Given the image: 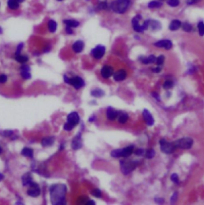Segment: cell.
<instances>
[{"label":"cell","instance_id":"cell-1","mask_svg":"<svg viewBox=\"0 0 204 205\" xmlns=\"http://www.w3.org/2000/svg\"><path fill=\"white\" fill-rule=\"evenodd\" d=\"M66 188L64 184H54L50 188L51 202L54 205H63L66 204Z\"/></svg>","mask_w":204,"mask_h":205},{"label":"cell","instance_id":"cell-2","mask_svg":"<svg viewBox=\"0 0 204 205\" xmlns=\"http://www.w3.org/2000/svg\"><path fill=\"white\" fill-rule=\"evenodd\" d=\"M131 5V0H114L110 4V8L115 13L123 14Z\"/></svg>","mask_w":204,"mask_h":205},{"label":"cell","instance_id":"cell-3","mask_svg":"<svg viewBox=\"0 0 204 205\" xmlns=\"http://www.w3.org/2000/svg\"><path fill=\"white\" fill-rule=\"evenodd\" d=\"M63 79L67 84L72 85L76 90L82 88L85 85L84 80L79 76H74L70 78V77L66 76V75H63Z\"/></svg>","mask_w":204,"mask_h":205},{"label":"cell","instance_id":"cell-4","mask_svg":"<svg viewBox=\"0 0 204 205\" xmlns=\"http://www.w3.org/2000/svg\"><path fill=\"white\" fill-rule=\"evenodd\" d=\"M138 163L135 161L121 160L120 161V169L124 175H128L135 169Z\"/></svg>","mask_w":204,"mask_h":205},{"label":"cell","instance_id":"cell-5","mask_svg":"<svg viewBox=\"0 0 204 205\" xmlns=\"http://www.w3.org/2000/svg\"><path fill=\"white\" fill-rule=\"evenodd\" d=\"M194 141L191 138H182L179 140H177L174 142V144L175 145L176 148L181 149H190L193 145Z\"/></svg>","mask_w":204,"mask_h":205},{"label":"cell","instance_id":"cell-6","mask_svg":"<svg viewBox=\"0 0 204 205\" xmlns=\"http://www.w3.org/2000/svg\"><path fill=\"white\" fill-rule=\"evenodd\" d=\"M159 144H160L161 151L165 154H171L176 149L175 145L174 144V143H169L164 139L159 140Z\"/></svg>","mask_w":204,"mask_h":205},{"label":"cell","instance_id":"cell-7","mask_svg":"<svg viewBox=\"0 0 204 205\" xmlns=\"http://www.w3.org/2000/svg\"><path fill=\"white\" fill-rule=\"evenodd\" d=\"M106 52V48L102 45H98L91 50V55L96 59H100Z\"/></svg>","mask_w":204,"mask_h":205},{"label":"cell","instance_id":"cell-8","mask_svg":"<svg viewBox=\"0 0 204 205\" xmlns=\"http://www.w3.org/2000/svg\"><path fill=\"white\" fill-rule=\"evenodd\" d=\"M29 188L27 190V195L31 197H38L41 193L40 188H39V185L32 182L31 184L28 186Z\"/></svg>","mask_w":204,"mask_h":205},{"label":"cell","instance_id":"cell-9","mask_svg":"<svg viewBox=\"0 0 204 205\" xmlns=\"http://www.w3.org/2000/svg\"><path fill=\"white\" fill-rule=\"evenodd\" d=\"M143 120L145 121V123L147 124V126H152V125L155 124L154 118L152 116L151 112H150L147 109H144V110H143Z\"/></svg>","mask_w":204,"mask_h":205},{"label":"cell","instance_id":"cell-10","mask_svg":"<svg viewBox=\"0 0 204 205\" xmlns=\"http://www.w3.org/2000/svg\"><path fill=\"white\" fill-rule=\"evenodd\" d=\"M67 122L70 123L71 124H73L74 127L77 124H78L79 120H80V117L78 116V113L76 112H73L70 113L69 115L67 116Z\"/></svg>","mask_w":204,"mask_h":205},{"label":"cell","instance_id":"cell-11","mask_svg":"<svg viewBox=\"0 0 204 205\" xmlns=\"http://www.w3.org/2000/svg\"><path fill=\"white\" fill-rule=\"evenodd\" d=\"M156 47H160V48H164L166 50H170L172 47V43L171 40L168 39H163V40H159L155 43L154 44Z\"/></svg>","mask_w":204,"mask_h":205},{"label":"cell","instance_id":"cell-12","mask_svg":"<svg viewBox=\"0 0 204 205\" xmlns=\"http://www.w3.org/2000/svg\"><path fill=\"white\" fill-rule=\"evenodd\" d=\"M114 73V70L110 66H104L101 69V75L103 79H109Z\"/></svg>","mask_w":204,"mask_h":205},{"label":"cell","instance_id":"cell-13","mask_svg":"<svg viewBox=\"0 0 204 205\" xmlns=\"http://www.w3.org/2000/svg\"><path fill=\"white\" fill-rule=\"evenodd\" d=\"M141 17L139 15H137L133 19H132V26H133V28L135 30V31L137 32H143L145 30L143 28V25L139 24V20H140Z\"/></svg>","mask_w":204,"mask_h":205},{"label":"cell","instance_id":"cell-14","mask_svg":"<svg viewBox=\"0 0 204 205\" xmlns=\"http://www.w3.org/2000/svg\"><path fill=\"white\" fill-rule=\"evenodd\" d=\"M30 71H31V68H30V67L27 66V64H23V66H21L20 74L21 76L23 77V79H31V75Z\"/></svg>","mask_w":204,"mask_h":205},{"label":"cell","instance_id":"cell-15","mask_svg":"<svg viewBox=\"0 0 204 205\" xmlns=\"http://www.w3.org/2000/svg\"><path fill=\"white\" fill-rule=\"evenodd\" d=\"M127 71L124 70V69H121V70H118L116 72L113 74V77H114V79L115 81H122L124 80L126 78H127Z\"/></svg>","mask_w":204,"mask_h":205},{"label":"cell","instance_id":"cell-16","mask_svg":"<svg viewBox=\"0 0 204 205\" xmlns=\"http://www.w3.org/2000/svg\"><path fill=\"white\" fill-rule=\"evenodd\" d=\"M71 146H72V148L74 150H78V149L81 148L82 146V142L81 136L80 135H78V136L74 138V140H72Z\"/></svg>","mask_w":204,"mask_h":205},{"label":"cell","instance_id":"cell-17","mask_svg":"<svg viewBox=\"0 0 204 205\" xmlns=\"http://www.w3.org/2000/svg\"><path fill=\"white\" fill-rule=\"evenodd\" d=\"M118 112L117 111H115L112 108H108L106 110V118L109 120H114L118 117Z\"/></svg>","mask_w":204,"mask_h":205},{"label":"cell","instance_id":"cell-18","mask_svg":"<svg viewBox=\"0 0 204 205\" xmlns=\"http://www.w3.org/2000/svg\"><path fill=\"white\" fill-rule=\"evenodd\" d=\"M84 47V43L81 40H78L76 42H74L72 45V50L74 51V52L75 53H80L83 50Z\"/></svg>","mask_w":204,"mask_h":205},{"label":"cell","instance_id":"cell-19","mask_svg":"<svg viewBox=\"0 0 204 205\" xmlns=\"http://www.w3.org/2000/svg\"><path fill=\"white\" fill-rule=\"evenodd\" d=\"M134 151H135V147L133 145L127 146L122 149V157L127 158V157L131 156V154L134 152Z\"/></svg>","mask_w":204,"mask_h":205},{"label":"cell","instance_id":"cell-20","mask_svg":"<svg viewBox=\"0 0 204 205\" xmlns=\"http://www.w3.org/2000/svg\"><path fill=\"white\" fill-rule=\"evenodd\" d=\"M22 182H23V184L24 187H28L29 185L31 184V183L33 182V180H32V177L31 176V174L30 173H26L24 174L23 177H22Z\"/></svg>","mask_w":204,"mask_h":205},{"label":"cell","instance_id":"cell-21","mask_svg":"<svg viewBox=\"0 0 204 205\" xmlns=\"http://www.w3.org/2000/svg\"><path fill=\"white\" fill-rule=\"evenodd\" d=\"M54 143V137H46L44 139H43L42 140V146L43 147H50L51 145H53V144Z\"/></svg>","mask_w":204,"mask_h":205},{"label":"cell","instance_id":"cell-22","mask_svg":"<svg viewBox=\"0 0 204 205\" xmlns=\"http://www.w3.org/2000/svg\"><path fill=\"white\" fill-rule=\"evenodd\" d=\"M182 26V23L178 19H175V20L171 21V23L169 25V29L171 31H177L178 29L180 28V27Z\"/></svg>","mask_w":204,"mask_h":205},{"label":"cell","instance_id":"cell-23","mask_svg":"<svg viewBox=\"0 0 204 205\" xmlns=\"http://www.w3.org/2000/svg\"><path fill=\"white\" fill-rule=\"evenodd\" d=\"M117 118H118V121L119 124H124L127 123V120H128V115L125 112H118Z\"/></svg>","mask_w":204,"mask_h":205},{"label":"cell","instance_id":"cell-24","mask_svg":"<svg viewBox=\"0 0 204 205\" xmlns=\"http://www.w3.org/2000/svg\"><path fill=\"white\" fill-rule=\"evenodd\" d=\"M22 156L25 157H28V158H33L34 156V151L33 149L30 148H24L21 152Z\"/></svg>","mask_w":204,"mask_h":205},{"label":"cell","instance_id":"cell-25","mask_svg":"<svg viewBox=\"0 0 204 205\" xmlns=\"http://www.w3.org/2000/svg\"><path fill=\"white\" fill-rule=\"evenodd\" d=\"M142 63H144V64H149V63H155V61H156V57L155 55H151L150 56L148 57H146V58H143L142 59Z\"/></svg>","mask_w":204,"mask_h":205},{"label":"cell","instance_id":"cell-26","mask_svg":"<svg viewBox=\"0 0 204 205\" xmlns=\"http://www.w3.org/2000/svg\"><path fill=\"white\" fill-rule=\"evenodd\" d=\"M63 23H65L66 26H68V27H78V25H79V23L76 20H74V19H65V20H63Z\"/></svg>","mask_w":204,"mask_h":205},{"label":"cell","instance_id":"cell-27","mask_svg":"<svg viewBox=\"0 0 204 205\" xmlns=\"http://www.w3.org/2000/svg\"><path fill=\"white\" fill-rule=\"evenodd\" d=\"M7 5L9 8L11 10H16L19 7V3L17 0H8Z\"/></svg>","mask_w":204,"mask_h":205},{"label":"cell","instance_id":"cell-28","mask_svg":"<svg viewBox=\"0 0 204 205\" xmlns=\"http://www.w3.org/2000/svg\"><path fill=\"white\" fill-rule=\"evenodd\" d=\"M15 60L18 63H26L29 59L28 57L27 56V55H21V54L18 55H15Z\"/></svg>","mask_w":204,"mask_h":205},{"label":"cell","instance_id":"cell-29","mask_svg":"<svg viewBox=\"0 0 204 205\" xmlns=\"http://www.w3.org/2000/svg\"><path fill=\"white\" fill-rule=\"evenodd\" d=\"M48 29H49L50 32H55V31H56V29H57V23H56V22L54 20H50L49 22H48Z\"/></svg>","mask_w":204,"mask_h":205},{"label":"cell","instance_id":"cell-30","mask_svg":"<svg viewBox=\"0 0 204 205\" xmlns=\"http://www.w3.org/2000/svg\"><path fill=\"white\" fill-rule=\"evenodd\" d=\"M91 95L94 97H102V95H104V91L99 88H96L94 89L91 92Z\"/></svg>","mask_w":204,"mask_h":205},{"label":"cell","instance_id":"cell-31","mask_svg":"<svg viewBox=\"0 0 204 205\" xmlns=\"http://www.w3.org/2000/svg\"><path fill=\"white\" fill-rule=\"evenodd\" d=\"M162 6V3L159 1H151L148 3L149 8H159Z\"/></svg>","mask_w":204,"mask_h":205},{"label":"cell","instance_id":"cell-32","mask_svg":"<svg viewBox=\"0 0 204 205\" xmlns=\"http://www.w3.org/2000/svg\"><path fill=\"white\" fill-rule=\"evenodd\" d=\"M110 156L113 158H119L122 157V149H115L110 152Z\"/></svg>","mask_w":204,"mask_h":205},{"label":"cell","instance_id":"cell-33","mask_svg":"<svg viewBox=\"0 0 204 205\" xmlns=\"http://www.w3.org/2000/svg\"><path fill=\"white\" fill-rule=\"evenodd\" d=\"M163 88L166 89V90H167V89H170L171 88L174 87V83L172 82L171 80H167L164 82V83H163Z\"/></svg>","mask_w":204,"mask_h":205},{"label":"cell","instance_id":"cell-34","mask_svg":"<svg viewBox=\"0 0 204 205\" xmlns=\"http://www.w3.org/2000/svg\"><path fill=\"white\" fill-rule=\"evenodd\" d=\"M198 29H199V35L203 36L204 35V23L203 22H199L198 23Z\"/></svg>","mask_w":204,"mask_h":205},{"label":"cell","instance_id":"cell-35","mask_svg":"<svg viewBox=\"0 0 204 205\" xmlns=\"http://www.w3.org/2000/svg\"><path fill=\"white\" fill-rule=\"evenodd\" d=\"M182 27L183 29V31L187 32H191L192 31V26L188 23H184L182 25Z\"/></svg>","mask_w":204,"mask_h":205},{"label":"cell","instance_id":"cell-36","mask_svg":"<svg viewBox=\"0 0 204 205\" xmlns=\"http://www.w3.org/2000/svg\"><path fill=\"white\" fill-rule=\"evenodd\" d=\"M155 156V152L154 149H149L146 152V157L147 159H152Z\"/></svg>","mask_w":204,"mask_h":205},{"label":"cell","instance_id":"cell-37","mask_svg":"<svg viewBox=\"0 0 204 205\" xmlns=\"http://www.w3.org/2000/svg\"><path fill=\"white\" fill-rule=\"evenodd\" d=\"M74 128V126L73 124H71L69 122H66L65 124L63 125V129L66 131V132H70V131H72L73 128Z\"/></svg>","mask_w":204,"mask_h":205},{"label":"cell","instance_id":"cell-38","mask_svg":"<svg viewBox=\"0 0 204 205\" xmlns=\"http://www.w3.org/2000/svg\"><path fill=\"white\" fill-rule=\"evenodd\" d=\"M167 4L172 7H175L179 5V0H168Z\"/></svg>","mask_w":204,"mask_h":205},{"label":"cell","instance_id":"cell-39","mask_svg":"<svg viewBox=\"0 0 204 205\" xmlns=\"http://www.w3.org/2000/svg\"><path fill=\"white\" fill-rule=\"evenodd\" d=\"M164 60H165V57H164V55H159V57L156 58L155 63L158 65V66H160V65H162L163 63H164Z\"/></svg>","mask_w":204,"mask_h":205},{"label":"cell","instance_id":"cell-40","mask_svg":"<svg viewBox=\"0 0 204 205\" xmlns=\"http://www.w3.org/2000/svg\"><path fill=\"white\" fill-rule=\"evenodd\" d=\"M91 195L94 196V197H97V198H101L102 197V192L99 189H94L92 192H91Z\"/></svg>","mask_w":204,"mask_h":205},{"label":"cell","instance_id":"cell-41","mask_svg":"<svg viewBox=\"0 0 204 205\" xmlns=\"http://www.w3.org/2000/svg\"><path fill=\"white\" fill-rule=\"evenodd\" d=\"M171 180L173 183H175V184H179V176H178V175L175 174V173H174V174H172L171 176Z\"/></svg>","mask_w":204,"mask_h":205},{"label":"cell","instance_id":"cell-42","mask_svg":"<svg viewBox=\"0 0 204 205\" xmlns=\"http://www.w3.org/2000/svg\"><path fill=\"white\" fill-rule=\"evenodd\" d=\"M7 81V76L6 75H0V83L3 84V83H5Z\"/></svg>","mask_w":204,"mask_h":205},{"label":"cell","instance_id":"cell-43","mask_svg":"<svg viewBox=\"0 0 204 205\" xmlns=\"http://www.w3.org/2000/svg\"><path fill=\"white\" fill-rule=\"evenodd\" d=\"M177 199H178V192H175L173 194V196H171V204H175L177 200Z\"/></svg>","mask_w":204,"mask_h":205},{"label":"cell","instance_id":"cell-44","mask_svg":"<svg viewBox=\"0 0 204 205\" xmlns=\"http://www.w3.org/2000/svg\"><path fill=\"white\" fill-rule=\"evenodd\" d=\"M23 47V43H19V44L17 46V49H16V52H15V55H19L21 54V51H22V49Z\"/></svg>","mask_w":204,"mask_h":205},{"label":"cell","instance_id":"cell-45","mask_svg":"<svg viewBox=\"0 0 204 205\" xmlns=\"http://www.w3.org/2000/svg\"><path fill=\"white\" fill-rule=\"evenodd\" d=\"M2 136H11L13 135L12 131H3V132H1Z\"/></svg>","mask_w":204,"mask_h":205},{"label":"cell","instance_id":"cell-46","mask_svg":"<svg viewBox=\"0 0 204 205\" xmlns=\"http://www.w3.org/2000/svg\"><path fill=\"white\" fill-rule=\"evenodd\" d=\"M98 8L100 9V10H104V9H106L107 8V4H106V3H99V6H98Z\"/></svg>","mask_w":204,"mask_h":205},{"label":"cell","instance_id":"cell-47","mask_svg":"<svg viewBox=\"0 0 204 205\" xmlns=\"http://www.w3.org/2000/svg\"><path fill=\"white\" fill-rule=\"evenodd\" d=\"M143 152H144L143 149H141V148L137 149V150H136V151L135 152V155H136V156H142V155L143 154Z\"/></svg>","mask_w":204,"mask_h":205},{"label":"cell","instance_id":"cell-48","mask_svg":"<svg viewBox=\"0 0 204 205\" xmlns=\"http://www.w3.org/2000/svg\"><path fill=\"white\" fill-rule=\"evenodd\" d=\"M66 32L67 33V34H69V35H71V34H73L72 27H68V26H66Z\"/></svg>","mask_w":204,"mask_h":205},{"label":"cell","instance_id":"cell-49","mask_svg":"<svg viewBox=\"0 0 204 205\" xmlns=\"http://www.w3.org/2000/svg\"><path fill=\"white\" fill-rule=\"evenodd\" d=\"M152 71H153V72L155 73H159L161 71V67H155V68L152 69Z\"/></svg>","mask_w":204,"mask_h":205},{"label":"cell","instance_id":"cell-50","mask_svg":"<svg viewBox=\"0 0 204 205\" xmlns=\"http://www.w3.org/2000/svg\"><path fill=\"white\" fill-rule=\"evenodd\" d=\"M199 1H200V0H187L188 4H194V3H195Z\"/></svg>","mask_w":204,"mask_h":205},{"label":"cell","instance_id":"cell-51","mask_svg":"<svg viewBox=\"0 0 204 205\" xmlns=\"http://www.w3.org/2000/svg\"><path fill=\"white\" fill-rule=\"evenodd\" d=\"M151 95H153V97H154V98H155V99H156L157 100H159V99H159V95L156 92H152V93H151Z\"/></svg>","mask_w":204,"mask_h":205},{"label":"cell","instance_id":"cell-52","mask_svg":"<svg viewBox=\"0 0 204 205\" xmlns=\"http://www.w3.org/2000/svg\"><path fill=\"white\" fill-rule=\"evenodd\" d=\"M159 200H158V198H155V202H157V203H159V204H163L164 200H163L162 198H159Z\"/></svg>","mask_w":204,"mask_h":205},{"label":"cell","instance_id":"cell-53","mask_svg":"<svg viewBox=\"0 0 204 205\" xmlns=\"http://www.w3.org/2000/svg\"><path fill=\"white\" fill-rule=\"evenodd\" d=\"M88 204H93L94 205L95 204V202L94 201H92V200H89L87 203H86V205H88Z\"/></svg>","mask_w":204,"mask_h":205},{"label":"cell","instance_id":"cell-54","mask_svg":"<svg viewBox=\"0 0 204 205\" xmlns=\"http://www.w3.org/2000/svg\"><path fill=\"white\" fill-rule=\"evenodd\" d=\"M3 178H4V176H3V175L2 173H0V181L3 180Z\"/></svg>","mask_w":204,"mask_h":205},{"label":"cell","instance_id":"cell-55","mask_svg":"<svg viewBox=\"0 0 204 205\" xmlns=\"http://www.w3.org/2000/svg\"><path fill=\"white\" fill-rule=\"evenodd\" d=\"M94 119H95V117L94 116V117H92V118H90V119H89V120H90V122H91V121H93V120H94Z\"/></svg>","mask_w":204,"mask_h":205},{"label":"cell","instance_id":"cell-56","mask_svg":"<svg viewBox=\"0 0 204 205\" xmlns=\"http://www.w3.org/2000/svg\"><path fill=\"white\" fill-rule=\"evenodd\" d=\"M17 1H18V2H19V3H23V2H24L25 0H17Z\"/></svg>","mask_w":204,"mask_h":205},{"label":"cell","instance_id":"cell-57","mask_svg":"<svg viewBox=\"0 0 204 205\" xmlns=\"http://www.w3.org/2000/svg\"><path fill=\"white\" fill-rule=\"evenodd\" d=\"M2 152H3V149H2V148L0 147V154L2 153Z\"/></svg>","mask_w":204,"mask_h":205},{"label":"cell","instance_id":"cell-58","mask_svg":"<svg viewBox=\"0 0 204 205\" xmlns=\"http://www.w3.org/2000/svg\"><path fill=\"white\" fill-rule=\"evenodd\" d=\"M1 33H2V29L0 28V34H1Z\"/></svg>","mask_w":204,"mask_h":205},{"label":"cell","instance_id":"cell-59","mask_svg":"<svg viewBox=\"0 0 204 205\" xmlns=\"http://www.w3.org/2000/svg\"><path fill=\"white\" fill-rule=\"evenodd\" d=\"M58 1H62V0H58Z\"/></svg>","mask_w":204,"mask_h":205}]
</instances>
